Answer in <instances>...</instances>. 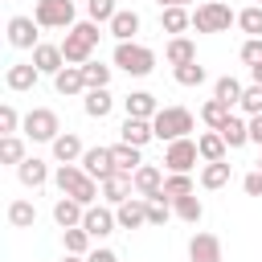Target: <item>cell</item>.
Wrapping results in <instances>:
<instances>
[{
  "instance_id": "obj_20",
  "label": "cell",
  "mask_w": 262,
  "mask_h": 262,
  "mask_svg": "<svg viewBox=\"0 0 262 262\" xmlns=\"http://www.w3.org/2000/svg\"><path fill=\"white\" fill-rule=\"evenodd\" d=\"M53 90H57V94H66V98L86 94V74H82V66H66L61 74H53Z\"/></svg>"
},
{
  "instance_id": "obj_9",
  "label": "cell",
  "mask_w": 262,
  "mask_h": 262,
  "mask_svg": "<svg viewBox=\"0 0 262 262\" xmlns=\"http://www.w3.org/2000/svg\"><path fill=\"white\" fill-rule=\"evenodd\" d=\"M37 20L33 16H8V45L12 49H37L41 41H37Z\"/></svg>"
},
{
  "instance_id": "obj_26",
  "label": "cell",
  "mask_w": 262,
  "mask_h": 262,
  "mask_svg": "<svg viewBox=\"0 0 262 262\" xmlns=\"http://www.w3.org/2000/svg\"><path fill=\"white\" fill-rule=\"evenodd\" d=\"M196 151H201V160H205V164H221L229 147H225V139H221V131H205V135L196 139Z\"/></svg>"
},
{
  "instance_id": "obj_19",
  "label": "cell",
  "mask_w": 262,
  "mask_h": 262,
  "mask_svg": "<svg viewBox=\"0 0 262 262\" xmlns=\"http://www.w3.org/2000/svg\"><path fill=\"white\" fill-rule=\"evenodd\" d=\"M33 66L41 70V74H61L66 70V53H61V45H37L33 49Z\"/></svg>"
},
{
  "instance_id": "obj_52",
  "label": "cell",
  "mask_w": 262,
  "mask_h": 262,
  "mask_svg": "<svg viewBox=\"0 0 262 262\" xmlns=\"http://www.w3.org/2000/svg\"><path fill=\"white\" fill-rule=\"evenodd\" d=\"M61 262H86V258H78V254H66V258H61Z\"/></svg>"
},
{
  "instance_id": "obj_14",
  "label": "cell",
  "mask_w": 262,
  "mask_h": 262,
  "mask_svg": "<svg viewBox=\"0 0 262 262\" xmlns=\"http://www.w3.org/2000/svg\"><path fill=\"white\" fill-rule=\"evenodd\" d=\"M49 147H53V160L57 164H82V156H86V147H82V139L74 131H61Z\"/></svg>"
},
{
  "instance_id": "obj_33",
  "label": "cell",
  "mask_w": 262,
  "mask_h": 262,
  "mask_svg": "<svg viewBox=\"0 0 262 262\" xmlns=\"http://www.w3.org/2000/svg\"><path fill=\"white\" fill-rule=\"evenodd\" d=\"M164 196H168V201L192 196V176H188V172H168V176H164Z\"/></svg>"
},
{
  "instance_id": "obj_12",
  "label": "cell",
  "mask_w": 262,
  "mask_h": 262,
  "mask_svg": "<svg viewBox=\"0 0 262 262\" xmlns=\"http://www.w3.org/2000/svg\"><path fill=\"white\" fill-rule=\"evenodd\" d=\"M188 262H221V237L217 233H192Z\"/></svg>"
},
{
  "instance_id": "obj_46",
  "label": "cell",
  "mask_w": 262,
  "mask_h": 262,
  "mask_svg": "<svg viewBox=\"0 0 262 262\" xmlns=\"http://www.w3.org/2000/svg\"><path fill=\"white\" fill-rule=\"evenodd\" d=\"M242 61L246 66H258L262 61V37H246L242 41Z\"/></svg>"
},
{
  "instance_id": "obj_23",
  "label": "cell",
  "mask_w": 262,
  "mask_h": 262,
  "mask_svg": "<svg viewBox=\"0 0 262 262\" xmlns=\"http://www.w3.org/2000/svg\"><path fill=\"white\" fill-rule=\"evenodd\" d=\"M131 192H135V180L131 176H123V172H115L111 180H102V196H106V205H123V201H131Z\"/></svg>"
},
{
  "instance_id": "obj_2",
  "label": "cell",
  "mask_w": 262,
  "mask_h": 262,
  "mask_svg": "<svg viewBox=\"0 0 262 262\" xmlns=\"http://www.w3.org/2000/svg\"><path fill=\"white\" fill-rule=\"evenodd\" d=\"M98 25L94 20H78L70 33H66V41H61V53H66V66H86V61H94L90 53H94V45H98Z\"/></svg>"
},
{
  "instance_id": "obj_4",
  "label": "cell",
  "mask_w": 262,
  "mask_h": 262,
  "mask_svg": "<svg viewBox=\"0 0 262 262\" xmlns=\"http://www.w3.org/2000/svg\"><path fill=\"white\" fill-rule=\"evenodd\" d=\"M115 66L123 74H131V78H147L156 70V53L147 45H139V41H123V45H115Z\"/></svg>"
},
{
  "instance_id": "obj_36",
  "label": "cell",
  "mask_w": 262,
  "mask_h": 262,
  "mask_svg": "<svg viewBox=\"0 0 262 262\" xmlns=\"http://www.w3.org/2000/svg\"><path fill=\"white\" fill-rule=\"evenodd\" d=\"M29 156H25V143H20V135H4L0 139V164H12V168H20Z\"/></svg>"
},
{
  "instance_id": "obj_6",
  "label": "cell",
  "mask_w": 262,
  "mask_h": 262,
  "mask_svg": "<svg viewBox=\"0 0 262 262\" xmlns=\"http://www.w3.org/2000/svg\"><path fill=\"white\" fill-rule=\"evenodd\" d=\"M33 20L41 25V29H74L78 20H74V0H37V8H33Z\"/></svg>"
},
{
  "instance_id": "obj_28",
  "label": "cell",
  "mask_w": 262,
  "mask_h": 262,
  "mask_svg": "<svg viewBox=\"0 0 262 262\" xmlns=\"http://www.w3.org/2000/svg\"><path fill=\"white\" fill-rule=\"evenodd\" d=\"M111 106H115L111 90H86V94H82V111H86L90 119H106Z\"/></svg>"
},
{
  "instance_id": "obj_27",
  "label": "cell",
  "mask_w": 262,
  "mask_h": 262,
  "mask_svg": "<svg viewBox=\"0 0 262 262\" xmlns=\"http://www.w3.org/2000/svg\"><path fill=\"white\" fill-rule=\"evenodd\" d=\"M164 57H168L172 70H176V66H188V61H196V45H192L188 37H172L168 49H164Z\"/></svg>"
},
{
  "instance_id": "obj_17",
  "label": "cell",
  "mask_w": 262,
  "mask_h": 262,
  "mask_svg": "<svg viewBox=\"0 0 262 262\" xmlns=\"http://www.w3.org/2000/svg\"><path fill=\"white\" fill-rule=\"evenodd\" d=\"M123 106H127V119H156L160 115V102H156V94H147V90H135V94H127L123 98Z\"/></svg>"
},
{
  "instance_id": "obj_18",
  "label": "cell",
  "mask_w": 262,
  "mask_h": 262,
  "mask_svg": "<svg viewBox=\"0 0 262 262\" xmlns=\"http://www.w3.org/2000/svg\"><path fill=\"white\" fill-rule=\"evenodd\" d=\"M115 217H119V229H139V225H147V201L131 196V201H123L115 209Z\"/></svg>"
},
{
  "instance_id": "obj_53",
  "label": "cell",
  "mask_w": 262,
  "mask_h": 262,
  "mask_svg": "<svg viewBox=\"0 0 262 262\" xmlns=\"http://www.w3.org/2000/svg\"><path fill=\"white\" fill-rule=\"evenodd\" d=\"M258 172H262V156H258Z\"/></svg>"
},
{
  "instance_id": "obj_8",
  "label": "cell",
  "mask_w": 262,
  "mask_h": 262,
  "mask_svg": "<svg viewBox=\"0 0 262 262\" xmlns=\"http://www.w3.org/2000/svg\"><path fill=\"white\" fill-rule=\"evenodd\" d=\"M196 160H201L196 139H176V143L164 147V168H168V172H192Z\"/></svg>"
},
{
  "instance_id": "obj_37",
  "label": "cell",
  "mask_w": 262,
  "mask_h": 262,
  "mask_svg": "<svg viewBox=\"0 0 262 262\" xmlns=\"http://www.w3.org/2000/svg\"><path fill=\"white\" fill-rule=\"evenodd\" d=\"M229 176H233V172H229L225 160H221V164H205V168H201V188H225Z\"/></svg>"
},
{
  "instance_id": "obj_44",
  "label": "cell",
  "mask_w": 262,
  "mask_h": 262,
  "mask_svg": "<svg viewBox=\"0 0 262 262\" xmlns=\"http://www.w3.org/2000/svg\"><path fill=\"white\" fill-rule=\"evenodd\" d=\"M237 106H242L250 119H254V115H262V86H258V82H250V86L242 90V102H237Z\"/></svg>"
},
{
  "instance_id": "obj_54",
  "label": "cell",
  "mask_w": 262,
  "mask_h": 262,
  "mask_svg": "<svg viewBox=\"0 0 262 262\" xmlns=\"http://www.w3.org/2000/svg\"><path fill=\"white\" fill-rule=\"evenodd\" d=\"M258 4H262V0H258Z\"/></svg>"
},
{
  "instance_id": "obj_16",
  "label": "cell",
  "mask_w": 262,
  "mask_h": 262,
  "mask_svg": "<svg viewBox=\"0 0 262 262\" xmlns=\"http://www.w3.org/2000/svg\"><path fill=\"white\" fill-rule=\"evenodd\" d=\"M37 78H41V70L33 66V61H12L8 66V74H4V82H8V90H33L37 86Z\"/></svg>"
},
{
  "instance_id": "obj_5",
  "label": "cell",
  "mask_w": 262,
  "mask_h": 262,
  "mask_svg": "<svg viewBox=\"0 0 262 262\" xmlns=\"http://www.w3.org/2000/svg\"><path fill=\"white\" fill-rule=\"evenodd\" d=\"M229 25H237V12H229V4H221V0H205L192 12L196 33H229Z\"/></svg>"
},
{
  "instance_id": "obj_22",
  "label": "cell",
  "mask_w": 262,
  "mask_h": 262,
  "mask_svg": "<svg viewBox=\"0 0 262 262\" xmlns=\"http://www.w3.org/2000/svg\"><path fill=\"white\" fill-rule=\"evenodd\" d=\"M111 156H115V172H123V176H135V172L143 168V147L115 143V147H111Z\"/></svg>"
},
{
  "instance_id": "obj_45",
  "label": "cell",
  "mask_w": 262,
  "mask_h": 262,
  "mask_svg": "<svg viewBox=\"0 0 262 262\" xmlns=\"http://www.w3.org/2000/svg\"><path fill=\"white\" fill-rule=\"evenodd\" d=\"M20 123H25V119L16 115V106H12V102H4V106H0V131H4V135H16V127H20Z\"/></svg>"
},
{
  "instance_id": "obj_41",
  "label": "cell",
  "mask_w": 262,
  "mask_h": 262,
  "mask_svg": "<svg viewBox=\"0 0 262 262\" xmlns=\"http://www.w3.org/2000/svg\"><path fill=\"white\" fill-rule=\"evenodd\" d=\"M115 0H86V16L94 20V25H111L115 20Z\"/></svg>"
},
{
  "instance_id": "obj_38",
  "label": "cell",
  "mask_w": 262,
  "mask_h": 262,
  "mask_svg": "<svg viewBox=\"0 0 262 262\" xmlns=\"http://www.w3.org/2000/svg\"><path fill=\"white\" fill-rule=\"evenodd\" d=\"M172 213H176L180 221L196 225V221L205 217V205H201V201H196V192H192V196H180V201H172Z\"/></svg>"
},
{
  "instance_id": "obj_43",
  "label": "cell",
  "mask_w": 262,
  "mask_h": 262,
  "mask_svg": "<svg viewBox=\"0 0 262 262\" xmlns=\"http://www.w3.org/2000/svg\"><path fill=\"white\" fill-rule=\"evenodd\" d=\"M168 217H172L168 196H164V192H160V196H151V201H147V225H164Z\"/></svg>"
},
{
  "instance_id": "obj_24",
  "label": "cell",
  "mask_w": 262,
  "mask_h": 262,
  "mask_svg": "<svg viewBox=\"0 0 262 262\" xmlns=\"http://www.w3.org/2000/svg\"><path fill=\"white\" fill-rule=\"evenodd\" d=\"M16 180H20L25 188H41V184H49V168H45V160L29 156V160L16 168Z\"/></svg>"
},
{
  "instance_id": "obj_11",
  "label": "cell",
  "mask_w": 262,
  "mask_h": 262,
  "mask_svg": "<svg viewBox=\"0 0 262 262\" xmlns=\"http://www.w3.org/2000/svg\"><path fill=\"white\" fill-rule=\"evenodd\" d=\"M115 225H119V217H115L106 205H90L86 217H82V229H86L90 237H106V233H115Z\"/></svg>"
},
{
  "instance_id": "obj_32",
  "label": "cell",
  "mask_w": 262,
  "mask_h": 262,
  "mask_svg": "<svg viewBox=\"0 0 262 262\" xmlns=\"http://www.w3.org/2000/svg\"><path fill=\"white\" fill-rule=\"evenodd\" d=\"M221 139H225V147H242V143H250V123L237 119V115H229V123L221 127Z\"/></svg>"
},
{
  "instance_id": "obj_34",
  "label": "cell",
  "mask_w": 262,
  "mask_h": 262,
  "mask_svg": "<svg viewBox=\"0 0 262 262\" xmlns=\"http://www.w3.org/2000/svg\"><path fill=\"white\" fill-rule=\"evenodd\" d=\"M33 221H37L33 201H12V205H8V225H12V229H33Z\"/></svg>"
},
{
  "instance_id": "obj_51",
  "label": "cell",
  "mask_w": 262,
  "mask_h": 262,
  "mask_svg": "<svg viewBox=\"0 0 262 262\" xmlns=\"http://www.w3.org/2000/svg\"><path fill=\"white\" fill-rule=\"evenodd\" d=\"M156 4H160V8H184L188 0H156Z\"/></svg>"
},
{
  "instance_id": "obj_50",
  "label": "cell",
  "mask_w": 262,
  "mask_h": 262,
  "mask_svg": "<svg viewBox=\"0 0 262 262\" xmlns=\"http://www.w3.org/2000/svg\"><path fill=\"white\" fill-rule=\"evenodd\" d=\"M250 82H258V86H262V61H258V66H250Z\"/></svg>"
},
{
  "instance_id": "obj_31",
  "label": "cell",
  "mask_w": 262,
  "mask_h": 262,
  "mask_svg": "<svg viewBox=\"0 0 262 262\" xmlns=\"http://www.w3.org/2000/svg\"><path fill=\"white\" fill-rule=\"evenodd\" d=\"M192 25V12L188 8H160V29L164 33H184Z\"/></svg>"
},
{
  "instance_id": "obj_7",
  "label": "cell",
  "mask_w": 262,
  "mask_h": 262,
  "mask_svg": "<svg viewBox=\"0 0 262 262\" xmlns=\"http://www.w3.org/2000/svg\"><path fill=\"white\" fill-rule=\"evenodd\" d=\"M20 127H25V135H29V139H37V143H53V139L61 135V123H57V115H53L49 106H37V111H29Z\"/></svg>"
},
{
  "instance_id": "obj_21",
  "label": "cell",
  "mask_w": 262,
  "mask_h": 262,
  "mask_svg": "<svg viewBox=\"0 0 262 262\" xmlns=\"http://www.w3.org/2000/svg\"><path fill=\"white\" fill-rule=\"evenodd\" d=\"M151 139H156V131H151L147 119H123V127H119V143L143 147V143H151Z\"/></svg>"
},
{
  "instance_id": "obj_25",
  "label": "cell",
  "mask_w": 262,
  "mask_h": 262,
  "mask_svg": "<svg viewBox=\"0 0 262 262\" xmlns=\"http://www.w3.org/2000/svg\"><path fill=\"white\" fill-rule=\"evenodd\" d=\"M82 217H86V205H78L74 196H61V201L53 205V221H57L61 229H74V225H82Z\"/></svg>"
},
{
  "instance_id": "obj_39",
  "label": "cell",
  "mask_w": 262,
  "mask_h": 262,
  "mask_svg": "<svg viewBox=\"0 0 262 262\" xmlns=\"http://www.w3.org/2000/svg\"><path fill=\"white\" fill-rule=\"evenodd\" d=\"M82 74H86V90H106L111 86V66H102V61H86Z\"/></svg>"
},
{
  "instance_id": "obj_1",
  "label": "cell",
  "mask_w": 262,
  "mask_h": 262,
  "mask_svg": "<svg viewBox=\"0 0 262 262\" xmlns=\"http://www.w3.org/2000/svg\"><path fill=\"white\" fill-rule=\"evenodd\" d=\"M53 184L61 188V196H74V201H78V205H86V209L98 201V188H102L94 176H86V168H82V164H61V168L53 172Z\"/></svg>"
},
{
  "instance_id": "obj_35",
  "label": "cell",
  "mask_w": 262,
  "mask_h": 262,
  "mask_svg": "<svg viewBox=\"0 0 262 262\" xmlns=\"http://www.w3.org/2000/svg\"><path fill=\"white\" fill-rule=\"evenodd\" d=\"M61 242H66V254H78V258H86L94 237H90L82 225H74V229H61Z\"/></svg>"
},
{
  "instance_id": "obj_30",
  "label": "cell",
  "mask_w": 262,
  "mask_h": 262,
  "mask_svg": "<svg viewBox=\"0 0 262 262\" xmlns=\"http://www.w3.org/2000/svg\"><path fill=\"white\" fill-rule=\"evenodd\" d=\"M242 90H246V86H242L233 74H225V78L213 82V98H221L225 106H237V102H242Z\"/></svg>"
},
{
  "instance_id": "obj_13",
  "label": "cell",
  "mask_w": 262,
  "mask_h": 262,
  "mask_svg": "<svg viewBox=\"0 0 262 262\" xmlns=\"http://www.w3.org/2000/svg\"><path fill=\"white\" fill-rule=\"evenodd\" d=\"M139 25H143V20H139V12H135V8H119V12H115V20L106 25V33H111V37L123 45V41H135Z\"/></svg>"
},
{
  "instance_id": "obj_49",
  "label": "cell",
  "mask_w": 262,
  "mask_h": 262,
  "mask_svg": "<svg viewBox=\"0 0 262 262\" xmlns=\"http://www.w3.org/2000/svg\"><path fill=\"white\" fill-rule=\"evenodd\" d=\"M250 143H258V147H262V115H254V119H250Z\"/></svg>"
},
{
  "instance_id": "obj_42",
  "label": "cell",
  "mask_w": 262,
  "mask_h": 262,
  "mask_svg": "<svg viewBox=\"0 0 262 262\" xmlns=\"http://www.w3.org/2000/svg\"><path fill=\"white\" fill-rule=\"evenodd\" d=\"M172 74H176V82H180V86H201V82H205V78H209V74H205V66H201V61H188V66H176V70H172Z\"/></svg>"
},
{
  "instance_id": "obj_3",
  "label": "cell",
  "mask_w": 262,
  "mask_h": 262,
  "mask_svg": "<svg viewBox=\"0 0 262 262\" xmlns=\"http://www.w3.org/2000/svg\"><path fill=\"white\" fill-rule=\"evenodd\" d=\"M151 131H156V139H164V143L188 139V131H192V111H188V106H160V115L151 119Z\"/></svg>"
},
{
  "instance_id": "obj_15",
  "label": "cell",
  "mask_w": 262,
  "mask_h": 262,
  "mask_svg": "<svg viewBox=\"0 0 262 262\" xmlns=\"http://www.w3.org/2000/svg\"><path fill=\"white\" fill-rule=\"evenodd\" d=\"M131 180H135V196H143V201H151V196L164 192V172H160L156 164H143Z\"/></svg>"
},
{
  "instance_id": "obj_47",
  "label": "cell",
  "mask_w": 262,
  "mask_h": 262,
  "mask_svg": "<svg viewBox=\"0 0 262 262\" xmlns=\"http://www.w3.org/2000/svg\"><path fill=\"white\" fill-rule=\"evenodd\" d=\"M242 188H246V196H262V172H258V168H254V172H246Z\"/></svg>"
},
{
  "instance_id": "obj_29",
  "label": "cell",
  "mask_w": 262,
  "mask_h": 262,
  "mask_svg": "<svg viewBox=\"0 0 262 262\" xmlns=\"http://www.w3.org/2000/svg\"><path fill=\"white\" fill-rule=\"evenodd\" d=\"M229 115H233V106H225L221 98H209V102L201 106V123H205L209 131H221V127L229 123Z\"/></svg>"
},
{
  "instance_id": "obj_40",
  "label": "cell",
  "mask_w": 262,
  "mask_h": 262,
  "mask_svg": "<svg viewBox=\"0 0 262 262\" xmlns=\"http://www.w3.org/2000/svg\"><path fill=\"white\" fill-rule=\"evenodd\" d=\"M237 29L250 33V37H262V4H250L237 12Z\"/></svg>"
},
{
  "instance_id": "obj_10",
  "label": "cell",
  "mask_w": 262,
  "mask_h": 262,
  "mask_svg": "<svg viewBox=\"0 0 262 262\" xmlns=\"http://www.w3.org/2000/svg\"><path fill=\"white\" fill-rule=\"evenodd\" d=\"M82 168H86V176H94L98 184L111 180V176H115V156H111V147H86Z\"/></svg>"
},
{
  "instance_id": "obj_48",
  "label": "cell",
  "mask_w": 262,
  "mask_h": 262,
  "mask_svg": "<svg viewBox=\"0 0 262 262\" xmlns=\"http://www.w3.org/2000/svg\"><path fill=\"white\" fill-rule=\"evenodd\" d=\"M86 262H119V254L102 246V250H90V254H86Z\"/></svg>"
}]
</instances>
